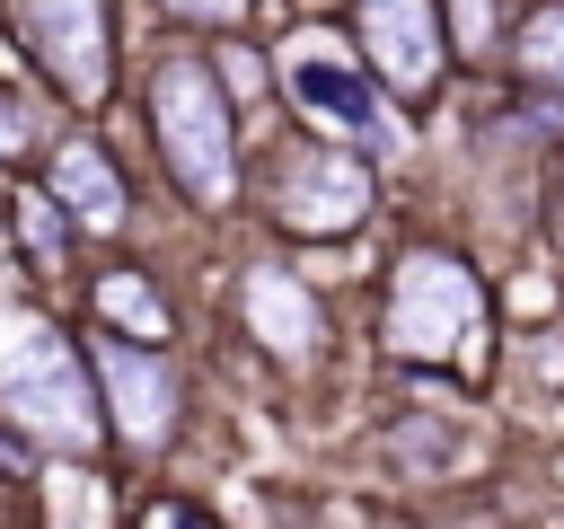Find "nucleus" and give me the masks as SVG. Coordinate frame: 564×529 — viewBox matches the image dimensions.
I'll use <instances>...</instances> for the list:
<instances>
[{
	"instance_id": "2eb2a0df",
	"label": "nucleus",
	"mask_w": 564,
	"mask_h": 529,
	"mask_svg": "<svg viewBox=\"0 0 564 529\" xmlns=\"http://www.w3.org/2000/svg\"><path fill=\"white\" fill-rule=\"evenodd\" d=\"M18 220H26V247H35V264H62V212H53L44 194H18Z\"/></svg>"
},
{
	"instance_id": "423d86ee",
	"label": "nucleus",
	"mask_w": 564,
	"mask_h": 529,
	"mask_svg": "<svg viewBox=\"0 0 564 529\" xmlns=\"http://www.w3.org/2000/svg\"><path fill=\"white\" fill-rule=\"evenodd\" d=\"M282 97L308 132H335L352 150H388V115H379V88L352 71V53H335L326 35H291L282 44Z\"/></svg>"
},
{
	"instance_id": "1a4fd4ad",
	"label": "nucleus",
	"mask_w": 564,
	"mask_h": 529,
	"mask_svg": "<svg viewBox=\"0 0 564 529\" xmlns=\"http://www.w3.org/2000/svg\"><path fill=\"white\" fill-rule=\"evenodd\" d=\"M238 317H247V335H256L264 361H282V370H317V361H326V309H317L308 282L282 273L273 256H256V264L238 273Z\"/></svg>"
},
{
	"instance_id": "9b49d317",
	"label": "nucleus",
	"mask_w": 564,
	"mask_h": 529,
	"mask_svg": "<svg viewBox=\"0 0 564 529\" xmlns=\"http://www.w3.org/2000/svg\"><path fill=\"white\" fill-rule=\"evenodd\" d=\"M502 62H511L520 97H529L546 123H564V0L520 9V26L502 35Z\"/></svg>"
},
{
	"instance_id": "0eeeda50",
	"label": "nucleus",
	"mask_w": 564,
	"mask_h": 529,
	"mask_svg": "<svg viewBox=\"0 0 564 529\" xmlns=\"http://www.w3.org/2000/svg\"><path fill=\"white\" fill-rule=\"evenodd\" d=\"M88 379H97V414H106L115 441H132V450H167L185 388H176V361H167L159 344L97 335V344H88Z\"/></svg>"
},
{
	"instance_id": "f8f14e48",
	"label": "nucleus",
	"mask_w": 564,
	"mask_h": 529,
	"mask_svg": "<svg viewBox=\"0 0 564 529\" xmlns=\"http://www.w3.org/2000/svg\"><path fill=\"white\" fill-rule=\"evenodd\" d=\"M97 317L123 344H167V326H176V309H167V291L150 273H97Z\"/></svg>"
},
{
	"instance_id": "f257e3e1",
	"label": "nucleus",
	"mask_w": 564,
	"mask_h": 529,
	"mask_svg": "<svg viewBox=\"0 0 564 529\" xmlns=\"http://www.w3.org/2000/svg\"><path fill=\"white\" fill-rule=\"evenodd\" d=\"M0 423L18 441H35L44 458H97L106 450L88 353L62 326H44L35 309H0Z\"/></svg>"
},
{
	"instance_id": "6ab92c4d",
	"label": "nucleus",
	"mask_w": 564,
	"mask_h": 529,
	"mask_svg": "<svg viewBox=\"0 0 564 529\" xmlns=\"http://www.w3.org/2000/svg\"><path fill=\"white\" fill-rule=\"evenodd\" d=\"M0 467H9V476H18V467H26V450H18V441H0Z\"/></svg>"
},
{
	"instance_id": "f03ea898",
	"label": "nucleus",
	"mask_w": 564,
	"mask_h": 529,
	"mask_svg": "<svg viewBox=\"0 0 564 529\" xmlns=\"http://www.w3.org/2000/svg\"><path fill=\"white\" fill-rule=\"evenodd\" d=\"M141 106H150V141L176 194L194 212H229L238 203V106L212 79V53H159L141 79Z\"/></svg>"
},
{
	"instance_id": "a211bd4d",
	"label": "nucleus",
	"mask_w": 564,
	"mask_h": 529,
	"mask_svg": "<svg viewBox=\"0 0 564 529\" xmlns=\"http://www.w3.org/2000/svg\"><path fill=\"white\" fill-rule=\"evenodd\" d=\"M159 529H220V520H203V511H185V503H159Z\"/></svg>"
},
{
	"instance_id": "7ed1b4c3",
	"label": "nucleus",
	"mask_w": 564,
	"mask_h": 529,
	"mask_svg": "<svg viewBox=\"0 0 564 529\" xmlns=\"http://www.w3.org/2000/svg\"><path fill=\"white\" fill-rule=\"evenodd\" d=\"M379 344L397 361H476L485 353V282L449 247H405L379 300Z\"/></svg>"
},
{
	"instance_id": "9d476101",
	"label": "nucleus",
	"mask_w": 564,
	"mask_h": 529,
	"mask_svg": "<svg viewBox=\"0 0 564 529\" xmlns=\"http://www.w3.org/2000/svg\"><path fill=\"white\" fill-rule=\"evenodd\" d=\"M44 203H53L79 238H123V220H132V185H123L115 150L88 141V132H70V141L53 150V168H44Z\"/></svg>"
},
{
	"instance_id": "aec40b11",
	"label": "nucleus",
	"mask_w": 564,
	"mask_h": 529,
	"mask_svg": "<svg viewBox=\"0 0 564 529\" xmlns=\"http://www.w3.org/2000/svg\"><path fill=\"white\" fill-rule=\"evenodd\" d=\"M326 529H370V520L361 511H326Z\"/></svg>"
},
{
	"instance_id": "f3484780",
	"label": "nucleus",
	"mask_w": 564,
	"mask_h": 529,
	"mask_svg": "<svg viewBox=\"0 0 564 529\" xmlns=\"http://www.w3.org/2000/svg\"><path fill=\"white\" fill-rule=\"evenodd\" d=\"M546 238H555V256H564V159H555V185H546Z\"/></svg>"
},
{
	"instance_id": "dca6fc26",
	"label": "nucleus",
	"mask_w": 564,
	"mask_h": 529,
	"mask_svg": "<svg viewBox=\"0 0 564 529\" xmlns=\"http://www.w3.org/2000/svg\"><path fill=\"white\" fill-rule=\"evenodd\" d=\"M26 141H35V115L0 88V168H9V159H26Z\"/></svg>"
},
{
	"instance_id": "4468645a",
	"label": "nucleus",
	"mask_w": 564,
	"mask_h": 529,
	"mask_svg": "<svg viewBox=\"0 0 564 529\" xmlns=\"http://www.w3.org/2000/svg\"><path fill=\"white\" fill-rule=\"evenodd\" d=\"M159 9H167L176 26H194V35H229V26H238L256 0H159Z\"/></svg>"
},
{
	"instance_id": "20e7f679",
	"label": "nucleus",
	"mask_w": 564,
	"mask_h": 529,
	"mask_svg": "<svg viewBox=\"0 0 564 529\" xmlns=\"http://www.w3.org/2000/svg\"><path fill=\"white\" fill-rule=\"evenodd\" d=\"M370 203H379V185H370V159L352 141H335V132L273 141V159H264V220L273 229H291V238H344V229L370 220Z\"/></svg>"
},
{
	"instance_id": "6e6552de",
	"label": "nucleus",
	"mask_w": 564,
	"mask_h": 529,
	"mask_svg": "<svg viewBox=\"0 0 564 529\" xmlns=\"http://www.w3.org/2000/svg\"><path fill=\"white\" fill-rule=\"evenodd\" d=\"M352 44H361V62L379 71V88L397 106H432L441 97L449 44H441V9L432 0H352Z\"/></svg>"
},
{
	"instance_id": "39448f33",
	"label": "nucleus",
	"mask_w": 564,
	"mask_h": 529,
	"mask_svg": "<svg viewBox=\"0 0 564 529\" xmlns=\"http://www.w3.org/2000/svg\"><path fill=\"white\" fill-rule=\"evenodd\" d=\"M0 9H9V35L26 44V62L70 106L115 97V0H0Z\"/></svg>"
},
{
	"instance_id": "ddd939ff",
	"label": "nucleus",
	"mask_w": 564,
	"mask_h": 529,
	"mask_svg": "<svg viewBox=\"0 0 564 529\" xmlns=\"http://www.w3.org/2000/svg\"><path fill=\"white\" fill-rule=\"evenodd\" d=\"M432 9H441V44H449V62L485 71V62L502 53V0H432Z\"/></svg>"
}]
</instances>
